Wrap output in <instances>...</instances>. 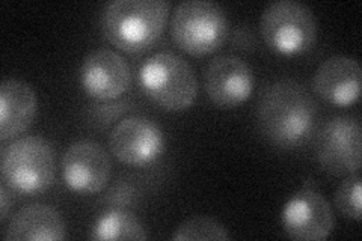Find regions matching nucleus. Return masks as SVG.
Listing matches in <instances>:
<instances>
[{
  "label": "nucleus",
  "mask_w": 362,
  "mask_h": 241,
  "mask_svg": "<svg viewBox=\"0 0 362 241\" xmlns=\"http://www.w3.org/2000/svg\"><path fill=\"white\" fill-rule=\"evenodd\" d=\"M257 117L259 130L269 142L293 149L311 137L317 121V105L300 83L284 78L263 90Z\"/></svg>",
  "instance_id": "obj_1"
},
{
  "label": "nucleus",
  "mask_w": 362,
  "mask_h": 241,
  "mask_svg": "<svg viewBox=\"0 0 362 241\" xmlns=\"http://www.w3.org/2000/svg\"><path fill=\"white\" fill-rule=\"evenodd\" d=\"M166 0H113L101 13V32L117 49L144 53L160 40L166 28Z\"/></svg>",
  "instance_id": "obj_2"
},
{
  "label": "nucleus",
  "mask_w": 362,
  "mask_h": 241,
  "mask_svg": "<svg viewBox=\"0 0 362 241\" xmlns=\"http://www.w3.org/2000/svg\"><path fill=\"white\" fill-rule=\"evenodd\" d=\"M0 172L4 184L11 192L28 196L40 194L54 181V149L41 136L18 137L2 148Z\"/></svg>",
  "instance_id": "obj_3"
},
{
  "label": "nucleus",
  "mask_w": 362,
  "mask_h": 241,
  "mask_svg": "<svg viewBox=\"0 0 362 241\" xmlns=\"http://www.w3.org/2000/svg\"><path fill=\"white\" fill-rule=\"evenodd\" d=\"M139 83L146 97L169 112L187 109L198 94L194 68L173 52L150 56L139 68Z\"/></svg>",
  "instance_id": "obj_4"
},
{
  "label": "nucleus",
  "mask_w": 362,
  "mask_h": 241,
  "mask_svg": "<svg viewBox=\"0 0 362 241\" xmlns=\"http://www.w3.org/2000/svg\"><path fill=\"white\" fill-rule=\"evenodd\" d=\"M171 37L187 54H210L228 37V17L221 5L210 0H186L174 9Z\"/></svg>",
  "instance_id": "obj_5"
},
{
  "label": "nucleus",
  "mask_w": 362,
  "mask_h": 241,
  "mask_svg": "<svg viewBox=\"0 0 362 241\" xmlns=\"http://www.w3.org/2000/svg\"><path fill=\"white\" fill-rule=\"evenodd\" d=\"M259 30L269 49L284 56H299L314 47L319 26L305 4L276 0L263 11Z\"/></svg>",
  "instance_id": "obj_6"
},
{
  "label": "nucleus",
  "mask_w": 362,
  "mask_h": 241,
  "mask_svg": "<svg viewBox=\"0 0 362 241\" xmlns=\"http://www.w3.org/2000/svg\"><path fill=\"white\" fill-rule=\"evenodd\" d=\"M281 223L293 240L320 241L334 231V211L329 202L308 178L303 186L286 202L281 213Z\"/></svg>",
  "instance_id": "obj_7"
},
{
  "label": "nucleus",
  "mask_w": 362,
  "mask_h": 241,
  "mask_svg": "<svg viewBox=\"0 0 362 241\" xmlns=\"http://www.w3.org/2000/svg\"><path fill=\"white\" fill-rule=\"evenodd\" d=\"M317 160L337 177L356 174L361 167V122L355 117H334L317 139Z\"/></svg>",
  "instance_id": "obj_8"
},
{
  "label": "nucleus",
  "mask_w": 362,
  "mask_h": 241,
  "mask_svg": "<svg viewBox=\"0 0 362 241\" xmlns=\"http://www.w3.org/2000/svg\"><path fill=\"white\" fill-rule=\"evenodd\" d=\"M109 148L124 165L146 166L162 155L165 136L153 119L133 114L121 119L112 129Z\"/></svg>",
  "instance_id": "obj_9"
},
{
  "label": "nucleus",
  "mask_w": 362,
  "mask_h": 241,
  "mask_svg": "<svg viewBox=\"0 0 362 241\" xmlns=\"http://www.w3.org/2000/svg\"><path fill=\"white\" fill-rule=\"evenodd\" d=\"M110 158L100 143L82 139L66 148L62 157V177L66 187L78 194H95L110 178Z\"/></svg>",
  "instance_id": "obj_10"
},
{
  "label": "nucleus",
  "mask_w": 362,
  "mask_h": 241,
  "mask_svg": "<svg viewBox=\"0 0 362 241\" xmlns=\"http://www.w3.org/2000/svg\"><path fill=\"white\" fill-rule=\"evenodd\" d=\"M206 93L222 109L240 106L252 94L254 74L240 56L221 54L213 57L204 71Z\"/></svg>",
  "instance_id": "obj_11"
},
{
  "label": "nucleus",
  "mask_w": 362,
  "mask_h": 241,
  "mask_svg": "<svg viewBox=\"0 0 362 241\" xmlns=\"http://www.w3.org/2000/svg\"><path fill=\"white\" fill-rule=\"evenodd\" d=\"M85 93L100 101L121 97L132 85V70L124 57L110 49L90 52L78 70Z\"/></svg>",
  "instance_id": "obj_12"
},
{
  "label": "nucleus",
  "mask_w": 362,
  "mask_h": 241,
  "mask_svg": "<svg viewBox=\"0 0 362 241\" xmlns=\"http://www.w3.org/2000/svg\"><path fill=\"white\" fill-rule=\"evenodd\" d=\"M361 66L354 57L329 56L317 68L313 77L315 94L334 106L347 107L358 101L361 94Z\"/></svg>",
  "instance_id": "obj_13"
},
{
  "label": "nucleus",
  "mask_w": 362,
  "mask_h": 241,
  "mask_svg": "<svg viewBox=\"0 0 362 241\" xmlns=\"http://www.w3.org/2000/svg\"><path fill=\"white\" fill-rule=\"evenodd\" d=\"M38 100L32 86L18 78L0 85V141L6 142L26 131L37 117Z\"/></svg>",
  "instance_id": "obj_14"
},
{
  "label": "nucleus",
  "mask_w": 362,
  "mask_h": 241,
  "mask_svg": "<svg viewBox=\"0 0 362 241\" xmlns=\"http://www.w3.org/2000/svg\"><path fill=\"white\" fill-rule=\"evenodd\" d=\"M65 237L62 216L44 204L23 206L13 216L4 234L6 241H58Z\"/></svg>",
  "instance_id": "obj_15"
},
{
  "label": "nucleus",
  "mask_w": 362,
  "mask_h": 241,
  "mask_svg": "<svg viewBox=\"0 0 362 241\" xmlns=\"http://www.w3.org/2000/svg\"><path fill=\"white\" fill-rule=\"evenodd\" d=\"M93 240H146L148 233L138 217L126 210H109L90 228Z\"/></svg>",
  "instance_id": "obj_16"
},
{
  "label": "nucleus",
  "mask_w": 362,
  "mask_h": 241,
  "mask_svg": "<svg viewBox=\"0 0 362 241\" xmlns=\"http://www.w3.org/2000/svg\"><path fill=\"white\" fill-rule=\"evenodd\" d=\"M223 225L207 216H194L181 223L173 235L174 241H206V240H228Z\"/></svg>",
  "instance_id": "obj_17"
},
{
  "label": "nucleus",
  "mask_w": 362,
  "mask_h": 241,
  "mask_svg": "<svg viewBox=\"0 0 362 241\" xmlns=\"http://www.w3.org/2000/svg\"><path fill=\"white\" fill-rule=\"evenodd\" d=\"M335 206L346 219L359 222L361 221V175H347L335 193Z\"/></svg>",
  "instance_id": "obj_18"
},
{
  "label": "nucleus",
  "mask_w": 362,
  "mask_h": 241,
  "mask_svg": "<svg viewBox=\"0 0 362 241\" xmlns=\"http://www.w3.org/2000/svg\"><path fill=\"white\" fill-rule=\"evenodd\" d=\"M9 208H11L9 189L6 187V184H4V182H2V186H0V210H2V214H0L2 217H0V221H2V222L8 217Z\"/></svg>",
  "instance_id": "obj_19"
}]
</instances>
